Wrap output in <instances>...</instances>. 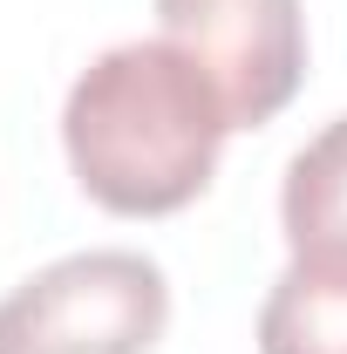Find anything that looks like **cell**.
<instances>
[{
  "label": "cell",
  "mask_w": 347,
  "mask_h": 354,
  "mask_svg": "<svg viewBox=\"0 0 347 354\" xmlns=\"http://www.w3.org/2000/svg\"><path fill=\"white\" fill-rule=\"evenodd\" d=\"M259 354H347V252H293L259 307Z\"/></svg>",
  "instance_id": "cell-4"
},
{
  "label": "cell",
  "mask_w": 347,
  "mask_h": 354,
  "mask_svg": "<svg viewBox=\"0 0 347 354\" xmlns=\"http://www.w3.org/2000/svg\"><path fill=\"white\" fill-rule=\"evenodd\" d=\"M279 225L293 252H347V116H334L286 164Z\"/></svg>",
  "instance_id": "cell-5"
},
{
  "label": "cell",
  "mask_w": 347,
  "mask_h": 354,
  "mask_svg": "<svg viewBox=\"0 0 347 354\" xmlns=\"http://www.w3.org/2000/svg\"><path fill=\"white\" fill-rule=\"evenodd\" d=\"M232 116L212 75L171 41H123L95 55L62 109L68 171L116 218H171L205 198Z\"/></svg>",
  "instance_id": "cell-1"
},
{
  "label": "cell",
  "mask_w": 347,
  "mask_h": 354,
  "mask_svg": "<svg viewBox=\"0 0 347 354\" xmlns=\"http://www.w3.org/2000/svg\"><path fill=\"white\" fill-rule=\"evenodd\" d=\"M171 320L164 266L102 245L41 266L0 300V354H150Z\"/></svg>",
  "instance_id": "cell-2"
},
{
  "label": "cell",
  "mask_w": 347,
  "mask_h": 354,
  "mask_svg": "<svg viewBox=\"0 0 347 354\" xmlns=\"http://www.w3.org/2000/svg\"><path fill=\"white\" fill-rule=\"evenodd\" d=\"M164 41L184 48L232 116V130L272 123L306 75L300 0H157Z\"/></svg>",
  "instance_id": "cell-3"
}]
</instances>
